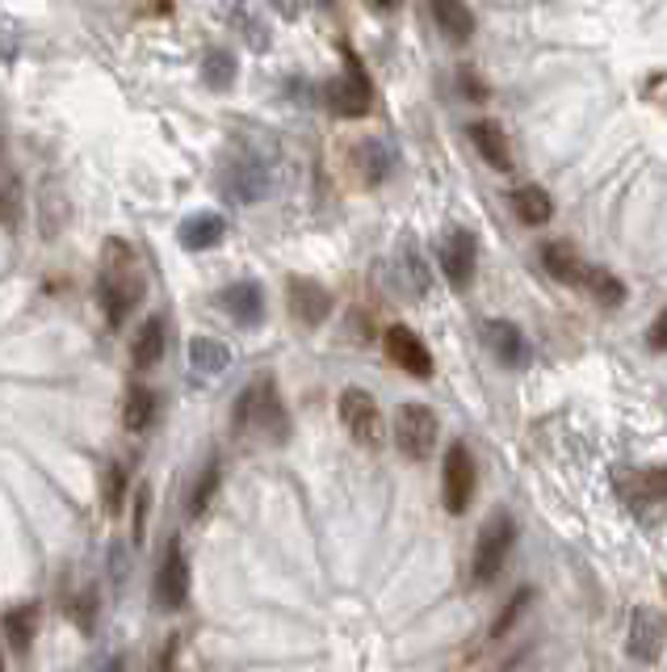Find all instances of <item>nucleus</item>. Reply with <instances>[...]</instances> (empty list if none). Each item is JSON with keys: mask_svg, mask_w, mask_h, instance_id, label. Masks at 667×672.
<instances>
[{"mask_svg": "<svg viewBox=\"0 0 667 672\" xmlns=\"http://www.w3.org/2000/svg\"><path fill=\"white\" fill-rule=\"evenodd\" d=\"M143 291H147V278H143V266H139V252L127 240L109 236L102 244V269H97V298H102L109 328H122L131 320Z\"/></svg>", "mask_w": 667, "mask_h": 672, "instance_id": "obj_1", "label": "nucleus"}, {"mask_svg": "<svg viewBox=\"0 0 667 672\" xmlns=\"http://www.w3.org/2000/svg\"><path fill=\"white\" fill-rule=\"evenodd\" d=\"M231 429L236 433H261L273 446L290 441V412L282 403V391L273 378H257L240 391V400L231 408Z\"/></svg>", "mask_w": 667, "mask_h": 672, "instance_id": "obj_2", "label": "nucleus"}, {"mask_svg": "<svg viewBox=\"0 0 667 672\" xmlns=\"http://www.w3.org/2000/svg\"><path fill=\"white\" fill-rule=\"evenodd\" d=\"M512 542H516V521H512L508 512H491V517L483 521L479 538H475V559H471V585H475V589L496 585V576H500L508 564Z\"/></svg>", "mask_w": 667, "mask_h": 672, "instance_id": "obj_3", "label": "nucleus"}, {"mask_svg": "<svg viewBox=\"0 0 667 672\" xmlns=\"http://www.w3.org/2000/svg\"><path fill=\"white\" fill-rule=\"evenodd\" d=\"M345 76L323 84V106L332 109L336 118H366L374 109V84H370V72H366V63L357 55L345 51Z\"/></svg>", "mask_w": 667, "mask_h": 672, "instance_id": "obj_4", "label": "nucleus"}, {"mask_svg": "<svg viewBox=\"0 0 667 672\" xmlns=\"http://www.w3.org/2000/svg\"><path fill=\"white\" fill-rule=\"evenodd\" d=\"M395 446H400L403 458H412V462H425L432 458L437 450V433H441V421H437V412L425 408V403H400L395 408Z\"/></svg>", "mask_w": 667, "mask_h": 672, "instance_id": "obj_5", "label": "nucleus"}, {"mask_svg": "<svg viewBox=\"0 0 667 672\" xmlns=\"http://www.w3.org/2000/svg\"><path fill=\"white\" fill-rule=\"evenodd\" d=\"M336 416H341V425H345L348 437H353L357 446H366V450H378V446H382V412H378V403L370 391L345 387L341 400H336Z\"/></svg>", "mask_w": 667, "mask_h": 672, "instance_id": "obj_6", "label": "nucleus"}, {"mask_svg": "<svg viewBox=\"0 0 667 672\" xmlns=\"http://www.w3.org/2000/svg\"><path fill=\"white\" fill-rule=\"evenodd\" d=\"M437 266H441L445 282H450L454 291H471L475 266H479V240H475V232L450 227V232L437 240Z\"/></svg>", "mask_w": 667, "mask_h": 672, "instance_id": "obj_7", "label": "nucleus"}, {"mask_svg": "<svg viewBox=\"0 0 667 672\" xmlns=\"http://www.w3.org/2000/svg\"><path fill=\"white\" fill-rule=\"evenodd\" d=\"M475 484H479V475H475V458L471 450L454 441L450 450H445V462H441V492H445V509L462 517V512L471 509V500H475Z\"/></svg>", "mask_w": 667, "mask_h": 672, "instance_id": "obj_8", "label": "nucleus"}, {"mask_svg": "<svg viewBox=\"0 0 667 672\" xmlns=\"http://www.w3.org/2000/svg\"><path fill=\"white\" fill-rule=\"evenodd\" d=\"M667 647V618L651 605H639L630 614V635H626V651L634 664H659Z\"/></svg>", "mask_w": 667, "mask_h": 672, "instance_id": "obj_9", "label": "nucleus"}, {"mask_svg": "<svg viewBox=\"0 0 667 672\" xmlns=\"http://www.w3.org/2000/svg\"><path fill=\"white\" fill-rule=\"evenodd\" d=\"M189 601V559L181 538H168L160 567H156V605L160 610H186Z\"/></svg>", "mask_w": 667, "mask_h": 672, "instance_id": "obj_10", "label": "nucleus"}, {"mask_svg": "<svg viewBox=\"0 0 667 672\" xmlns=\"http://www.w3.org/2000/svg\"><path fill=\"white\" fill-rule=\"evenodd\" d=\"M382 353L391 357V366H400L403 375L432 378V353H428V345L407 328V323H391V328L382 332Z\"/></svg>", "mask_w": 667, "mask_h": 672, "instance_id": "obj_11", "label": "nucleus"}, {"mask_svg": "<svg viewBox=\"0 0 667 672\" xmlns=\"http://www.w3.org/2000/svg\"><path fill=\"white\" fill-rule=\"evenodd\" d=\"M286 303H290L294 320L307 323V328H320L332 316V307H336L332 291L323 282H315V278H302V273L286 278Z\"/></svg>", "mask_w": 667, "mask_h": 672, "instance_id": "obj_12", "label": "nucleus"}, {"mask_svg": "<svg viewBox=\"0 0 667 672\" xmlns=\"http://www.w3.org/2000/svg\"><path fill=\"white\" fill-rule=\"evenodd\" d=\"M218 189H223L231 202L252 207V202H261V198L269 193V168L261 161L223 164V173H218Z\"/></svg>", "mask_w": 667, "mask_h": 672, "instance_id": "obj_13", "label": "nucleus"}, {"mask_svg": "<svg viewBox=\"0 0 667 672\" xmlns=\"http://www.w3.org/2000/svg\"><path fill=\"white\" fill-rule=\"evenodd\" d=\"M541 266H546V273L555 278V282H562V286H580V291H587V282H592V269L584 257H580V248L567 240H550L546 248H541Z\"/></svg>", "mask_w": 667, "mask_h": 672, "instance_id": "obj_14", "label": "nucleus"}, {"mask_svg": "<svg viewBox=\"0 0 667 672\" xmlns=\"http://www.w3.org/2000/svg\"><path fill=\"white\" fill-rule=\"evenodd\" d=\"M483 345L491 350L496 362H504V366H525V362L534 357L525 332H521L512 320H483Z\"/></svg>", "mask_w": 667, "mask_h": 672, "instance_id": "obj_15", "label": "nucleus"}, {"mask_svg": "<svg viewBox=\"0 0 667 672\" xmlns=\"http://www.w3.org/2000/svg\"><path fill=\"white\" fill-rule=\"evenodd\" d=\"M218 307L240 328H261L265 323V291H261V282H231L218 295Z\"/></svg>", "mask_w": 667, "mask_h": 672, "instance_id": "obj_16", "label": "nucleus"}, {"mask_svg": "<svg viewBox=\"0 0 667 672\" xmlns=\"http://www.w3.org/2000/svg\"><path fill=\"white\" fill-rule=\"evenodd\" d=\"M353 168L361 177V186H382L391 173H395V148L386 139H361L353 148Z\"/></svg>", "mask_w": 667, "mask_h": 672, "instance_id": "obj_17", "label": "nucleus"}, {"mask_svg": "<svg viewBox=\"0 0 667 672\" xmlns=\"http://www.w3.org/2000/svg\"><path fill=\"white\" fill-rule=\"evenodd\" d=\"M22 219H26L22 177H17L13 156H9V148H4V139H0V223H4V227H22Z\"/></svg>", "mask_w": 667, "mask_h": 672, "instance_id": "obj_18", "label": "nucleus"}, {"mask_svg": "<svg viewBox=\"0 0 667 672\" xmlns=\"http://www.w3.org/2000/svg\"><path fill=\"white\" fill-rule=\"evenodd\" d=\"M227 236V219L218 215V211H198V215H189L181 227H177V240L186 252H206V248H218Z\"/></svg>", "mask_w": 667, "mask_h": 672, "instance_id": "obj_19", "label": "nucleus"}, {"mask_svg": "<svg viewBox=\"0 0 667 672\" xmlns=\"http://www.w3.org/2000/svg\"><path fill=\"white\" fill-rule=\"evenodd\" d=\"M466 134H471L475 152H479L496 173H508V168H512V148H508V131H500V122H471Z\"/></svg>", "mask_w": 667, "mask_h": 672, "instance_id": "obj_20", "label": "nucleus"}, {"mask_svg": "<svg viewBox=\"0 0 667 672\" xmlns=\"http://www.w3.org/2000/svg\"><path fill=\"white\" fill-rule=\"evenodd\" d=\"M164 345H168V323H164V316H147L131 341V362L139 370H152L164 357Z\"/></svg>", "mask_w": 667, "mask_h": 672, "instance_id": "obj_21", "label": "nucleus"}, {"mask_svg": "<svg viewBox=\"0 0 667 672\" xmlns=\"http://www.w3.org/2000/svg\"><path fill=\"white\" fill-rule=\"evenodd\" d=\"M508 207H512V215L521 219L525 227H546L550 219H555V202H550V193L541 186H521L508 193Z\"/></svg>", "mask_w": 667, "mask_h": 672, "instance_id": "obj_22", "label": "nucleus"}, {"mask_svg": "<svg viewBox=\"0 0 667 672\" xmlns=\"http://www.w3.org/2000/svg\"><path fill=\"white\" fill-rule=\"evenodd\" d=\"M428 13H432L437 30H441L454 47H462V43L475 38V13H471L466 4H457V0H437V4H428Z\"/></svg>", "mask_w": 667, "mask_h": 672, "instance_id": "obj_23", "label": "nucleus"}, {"mask_svg": "<svg viewBox=\"0 0 667 672\" xmlns=\"http://www.w3.org/2000/svg\"><path fill=\"white\" fill-rule=\"evenodd\" d=\"M0 630H4V639L9 647L17 651V656H26L29 644H34V630H38V605L26 601V605H13V610H4V618H0Z\"/></svg>", "mask_w": 667, "mask_h": 672, "instance_id": "obj_24", "label": "nucleus"}, {"mask_svg": "<svg viewBox=\"0 0 667 672\" xmlns=\"http://www.w3.org/2000/svg\"><path fill=\"white\" fill-rule=\"evenodd\" d=\"M156 412H160V396L152 387H131L122 403V425L127 433H147L156 425Z\"/></svg>", "mask_w": 667, "mask_h": 672, "instance_id": "obj_25", "label": "nucleus"}, {"mask_svg": "<svg viewBox=\"0 0 667 672\" xmlns=\"http://www.w3.org/2000/svg\"><path fill=\"white\" fill-rule=\"evenodd\" d=\"M189 366L206 378L223 375V370L231 366V350H227L223 341H214V337H193V341H189Z\"/></svg>", "mask_w": 667, "mask_h": 672, "instance_id": "obj_26", "label": "nucleus"}, {"mask_svg": "<svg viewBox=\"0 0 667 672\" xmlns=\"http://www.w3.org/2000/svg\"><path fill=\"white\" fill-rule=\"evenodd\" d=\"M236 76H240V63H236V55L227 51V47H211V51L202 55V81H206V89L227 93L236 84Z\"/></svg>", "mask_w": 667, "mask_h": 672, "instance_id": "obj_27", "label": "nucleus"}, {"mask_svg": "<svg viewBox=\"0 0 667 672\" xmlns=\"http://www.w3.org/2000/svg\"><path fill=\"white\" fill-rule=\"evenodd\" d=\"M127 492H131V471H127V462H109L106 471H102V505H106L109 517H118L122 505H127Z\"/></svg>", "mask_w": 667, "mask_h": 672, "instance_id": "obj_28", "label": "nucleus"}, {"mask_svg": "<svg viewBox=\"0 0 667 672\" xmlns=\"http://www.w3.org/2000/svg\"><path fill=\"white\" fill-rule=\"evenodd\" d=\"M218 484H223V471H218V462H206V471L198 475V484L189 492V505L186 512L198 521V517H206V509L214 505V496H218Z\"/></svg>", "mask_w": 667, "mask_h": 672, "instance_id": "obj_29", "label": "nucleus"}, {"mask_svg": "<svg viewBox=\"0 0 667 672\" xmlns=\"http://www.w3.org/2000/svg\"><path fill=\"white\" fill-rule=\"evenodd\" d=\"M587 295H596V303H605V307H621L626 303V282L617 278V273H609V269H592V282H587Z\"/></svg>", "mask_w": 667, "mask_h": 672, "instance_id": "obj_30", "label": "nucleus"}, {"mask_svg": "<svg viewBox=\"0 0 667 672\" xmlns=\"http://www.w3.org/2000/svg\"><path fill=\"white\" fill-rule=\"evenodd\" d=\"M529 605H534V589H516V597H512L504 610H500V618H496V626H491V639H504L508 630L516 626V618H521Z\"/></svg>", "mask_w": 667, "mask_h": 672, "instance_id": "obj_31", "label": "nucleus"}, {"mask_svg": "<svg viewBox=\"0 0 667 672\" xmlns=\"http://www.w3.org/2000/svg\"><path fill=\"white\" fill-rule=\"evenodd\" d=\"M403 291L407 295H428V273H425V266H420V257H416V248L412 244H403Z\"/></svg>", "mask_w": 667, "mask_h": 672, "instance_id": "obj_32", "label": "nucleus"}, {"mask_svg": "<svg viewBox=\"0 0 667 672\" xmlns=\"http://www.w3.org/2000/svg\"><path fill=\"white\" fill-rule=\"evenodd\" d=\"M68 618L76 622L81 630H93V622H97V592L84 589L76 601H68Z\"/></svg>", "mask_w": 667, "mask_h": 672, "instance_id": "obj_33", "label": "nucleus"}, {"mask_svg": "<svg viewBox=\"0 0 667 672\" xmlns=\"http://www.w3.org/2000/svg\"><path fill=\"white\" fill-rule=\"evenodd\" d=\"M457 89H462L466 102H487L491 97V84L483 81L475 68H457Z\"/></svg>", "mask_w": 667, "mask_h": 672, "instance_id": "obj_34", "label": "nucleus"}, {"mask_svg": "<svg viewBox=\"0 0 667 672\" xmlns=\"http://www.w3.org/2000/svg\"><path fill=\"white\" fill-rule=\"evenodd\" d=\"M147 509H152V484H139L134 492V542H143L147 538Z\"/></svg>", "mask_w": 667, "mask_h": 672, "instance_id": "obj_35", "label": "nucleus"}, {"mask_svg": "<svg viewBox=\"0 0 667 672\" xmlns=\"http://www.w3.org/2000/svg\"><path fill=\"white\" fill-rule=\"evenodd\" d=\"M639 487L646 492V496H659V500H667V467L639 475Z\"/></svg>", "mask_w": 667, "mask_h": 672, "instance_id": "obj_36", "label": "nucleus"}, {"mask_svg": "<svg viewBox=\"0 0 667 672\" xmlns=\"http://www.w3.org/2000/svg\"><path fill=\"white\" fill-rule=\"evenodd\" d=\"M177 656H181V635H168V644L156 656V672H177Z\"/></svg>", "mask_w": 667, "mask_h": 672, "instance_id": "obj_37", "label": "nucleus"}, {"mask_svg": "<svg viewBox=\"0 0 667 672\" xmlns=\"http://www.w3.org/2000/svg\"><path fill=\"white\" fill-rule=\"evenodd\" d=\"M646 345H651V353H667V307L655 316V323H651V332H646Z\"/></svg>", "mask_w": 667, "mask_h": 672, "instance_id": "obj_38", "label": "nucleus"}, {"mask_svg": "<svg viewBox=\"0 0 667 672\" xmlns=\"http://www.w3.org/2000/svg\"><path fill=\"white\" fill-rule=\"evenodd\" d=\"M106 672H127V664H122V656H114V660H109V664H106Z\"/></svg>", "mask_w": 667, "mask_h": 672, "instance_id": "obj_39", "label": "nucleus"}, {"mask_svg": "<svg viewBox=\"0 0 667 672\" xmlns=\"http://www.w3.org/2000/svg\"><path fill=\"white\" fill-rule=\"evenodd\" d=\"M0 672H4V660H0Z\"/></svg>", "mask_w": 667, "mask_h": 672, "instance_id": "obj_40", "label": "nucleus"}]
</instances>
